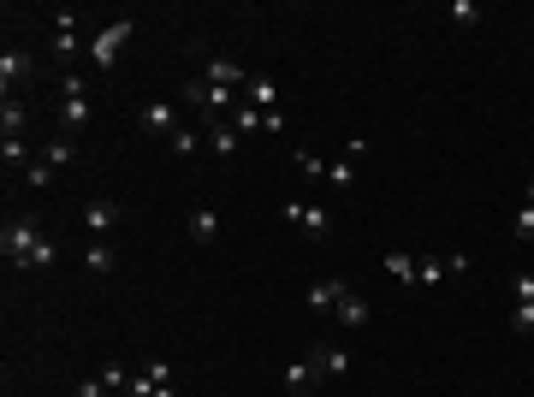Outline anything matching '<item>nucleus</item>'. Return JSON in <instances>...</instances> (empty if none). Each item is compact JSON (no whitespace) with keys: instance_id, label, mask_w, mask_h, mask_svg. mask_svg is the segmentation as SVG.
<instances>
[{"instance_id":"obj_21","label":"nucleus","mask_w":534,"mask_h":397,"mask_svg":"<svg viewBox=\"0 0 534 397\" xmlns=\"http://www.w3.org/2000/svg\"><path fill=\"white\" fill-rule=\"evenodd\" d=\"M315 379H321L315 362H291L285 368V392H315Z\"/></svg>"},{"instance_id":"obj_10","label":"nucleus","mask_w":534,"mask_h":397,"mask_svg":"<svg viewBox=\"0 0 534 397\" xmlns=\"http://www.w3.org/2000/svg\"><path fill=\"white\" fill-rule=\"evenodd\" d=\"M54 54L59 60L78 54V12H72V6H59V19H54Z\"/></svg>"},{"instance_id":"obj_24","label":"nucleus","mask_w":534,"mask_h":397,"mask_svg":"<svg viewBox=\"0 0 534 397\" xmlns=\"http://www.w3.org/2000/svg\"><path fill=\"white\" fill-rule=\"evenodd\" d=\"M166 149H173V155H202V131L197 125H178L173 137H166Z\"/></svg>"},{"instance_id":"obj_30","label":"nucleus","mask_w":534,"mask_h":397,"mask_svg":"<svg viewBox=\"0 0 534 397\" xmlns=\"http://www.w3.org/2000/svg\"><path fill=\"white\" fill-rule=\"evenodd\" d=\"M48 179H54V166H48V160H30V166H24V184H30V190H42Z\"/></svg>"},{"instance_id":"obj_31","label":"nucleus","mask_w":534,"mask_h":397,"mask_svg":"<svg viewBox=\"0 0 534 397\" xmlns=\"http://www.w3.org/2000/svg\"><path fill=\"white\" fill-rule=\"evenodd\" d=\"M511 332H522V338L534 332V302H516V315H511Z\"/></svg>"},{"instance_id":"obj_25","label":"nucleus","mask_w":534,"mask_h":397,"mask_svg":"<svg viewBox=\"0 0 534 397\" xmlns=\"http://www.w3.org/2000/svg\"><path fill=\"white\" fill-rule=\"evenodd\" d=\"M380 267H386L392 279H404V285H415V256H404V249H392V256L380 261Z\"/></svg>"},{"instance_id":"obj_36","label":"nucleus","mask_w":534,"mask_h":397,"mask_svg":"<svg viewBox=\"0 0 534 397\" xmlns=\"http://www.w3.org/2000/svg\"><path fill=\"white\" fill-rule=\"evenodd\" d=\"M149 397H178V392H173V386H155V392H149Z\"/></svg>"},{"instance_id":"obj_37","label":"nucleus","mask_w":534,"mask_h":397,"mask_svg":"<svg viewBox=\"0 0 534 397\" xmlns=\"http://www.w3.org/2000/svg\"><path fill=\"white\" fill-rule=\"evenodd\" d=\"M529 208H534V184H529Z\"/></svg>"},{"instance_id":"obj_14","label":"nucleus","mask_w":534,"mask_h":397,"mask_svg":"<svg viewBox=\"0 0 534 397\" xmlns=\"http://www.w3.org/2000/svg\"><path fill=\"white\" fill-rule=\"evenodd\" d=\"M244 101L261 107V113H279V83L274 78H250V83H244Z\"/></svg>"},{"instance_id":"obj_4","label":"nucleus","mask_w":534,"mask_h":397,"mask_svg":"<svg viewBox=\"0 0 534 397\" xmlns=\"http://www.w3.org/2000/svg\"><path fill=\"white\" fill-rule=\"evenodd\" d=\"M36 243H42V232L30 225V219H12V225L0 232V249H6V261H12V267H24V256H30Z\"/></svg>"},{"instance_id":"obj_6","label":"nucleus","mask_w":534,"mask_h":397,"mask_svg":"<svg viewBox=\"0 0 534 397\" xmlns=\"http://www.w3.org/2000/svg\"><path fill=\"white\" fill-rule=\"evenodd\" d=\"M309 362L321 368V379H344V374H351V350H338V344H315Z\"/></svg>"},{"instance_id":"obj_20","label":"nucleus","mask_w":534,"mask_h":397,"mask_svg":"<svg viewBox=\"0 0 534 397\" xmlns=\"http://www.w3.org/2000/svg\"><path fill=\"white\" fill-rule=\"evenodd\" d=\"M190 238L197 243H220V214L214 208H197V214H190Z\"/></svg>"},{"instance_id":"obj_7","label":"nucleus","mask_w":534,"mask_h":397,"mask_svg":"<svg viewBox=\"0 0 534 397\" xmlns=\"http://www.w3.org/2000/svg\"><path fill=\"white\" fill-rule=\"evenodd\" d=\"M202 78H208V83H220V89H244V83H250V72H244L237 60H226V54H214V60L202 65Z\"/></svg>"},{"instance_id":"obj_34","label":"nucleus","mask_w":534,"mask_h":397,"mask_svg":"<svg viewBox=\"0 0 534 397\" xmlns=\"http://www.w3.org/2000/svg\"><path fill=\"white\" fill-rule=\"evenodd\" d=\"M327 179H333L338 190H351V184H356V166H351V160H338V166H327Z\"/></svg>"},{"instance_id":"obj_17","label":"nucleus","mask_w":534,"mask_h":397,"mask_svg":"<svg viewBox=\"0 0 534 397\" xmlns=\"http://www.w3.org/2000/svg\"><path fill=\"white\" fill-rule=\"evenodd\" d=\"M113 267H119V256H113V249H107V243H89V249H83V273H96V279H107V273H113Z\"/></svg>"},{"instance_id":"obj_19","label":"nucleus","mask_w":534,"mask_h":397,"mask_svg":"<svg viewBox=\"0 0 534 397\" xmlns=\"http://www.w3.org/2000/svg\"><path fill=\"white\" fill-rule=\"evenodd\" d=\"M24 119H30V107H24L19 95H6V101H0V131H6V137H19Z\"/></svg>"},{"instance_id":"obj_16","label":"nucleus","mask_w":534,"mask_h":397,"mask_svg":"<svg viewBox=\"0 0 534 397\" xmlns=\"http://www.w3.org/2000/svg\"><path fill=\"white\" fill-rule=\"evenodd\" d=\"M83 225H89V232H113L119 225V202H89V208H83Z\"/></svg>"},{"instance_id":"obj_11","label":"nucleus","mask_w":534,"mask_h":397,"mask_svg":"<svg viewBox=\"0 0 534 397\" xmlns=\"http://www.w3.org/2000/svg\"><path fill=\"white\" fill-rule=\"evenodd\" d=\"M24 78H30V54H24V48H6V54H0V89L12 95Z\"/></svg>"},{"instance_id":"obj_12","label":"nucleus","mask_w":534,"mask_h":397,"mask_svg":"<svg viewBox=\"0 0 534 397\" xmlns=\"http://www.w3.org/2000/svg\"><path fill=\"white\" fill-rule=\"evenodd\" d=\"M237 149H244V137L232 131V119H214V125H208V155H214V160H232Z\"/></svg>"},{"instance_id":"obj_1","label":"nucleus","mask_w":534,"mask_h":397,"mask_svg":"<svg viewBox=\"0 0 534 397\" xmlns=\"http://www.w3.org/2000/svg\"><path fill=\"white\" fill-rule=\"evenodd\" d=\"M279 219H285V225H297L303 238H315V243L333 232V214H327V208H315V202H279Z\"/></svg>"},{"instance_id":"obj_5","label":"nucleus","mask_w":534,"mask_h":397,"mask_svg":"<svg viewBox=\"0 0 534 397\" xmlns=\"http://www.w3.org/2000/svg\"><path fill=\"white\" fill-rule=\"evenodd\" d=\"M59 125H66V137L89 125V89H83V78H66V107H59Z\"/></svg>"},{"instance_id":"obj_13","label":"nucleus","mask_w":534,"mask_h":397,"mask_svg":"<svg viewBox=\"0 0 534 397\" xmlns=\"http://www.w3.org/2000/svg\"><path fill=\"white\" fill-rule=\"evenodd\" d=\"M338 320H344V326H351V332H362V326H368V320H375V309H368V302L356 297V291H344V297H338V309H333Z\"/></svg>"},{"instance_id":"obj_23","label":"nucleus","mask_w":534,"mask_h":397,"mask_svg":"<svg viewBox=\"0 0 534 397\" xmlns=\"http://www.w3.org/2000/svg\"><path fill=\"white\" fill-rule=\"evenodd\" d=\"M42 160H48L54 172H66V166L78 160V142H72V137H54V142H48V149H42Z\"/></svg>"},{"instance_id":"obj_15","label":"nucleus","mask_w":534,"mask_h":397,"mask_svg":"<svg viewBox=\"0 0 534 397\" xmlns=\"http://www.w3.org/2000/svg\"><path fill=\"white\" fill-rule=\"evenodd\" d=\"M155 386H173V368H166V362H155V368H143V374H131V386H125V392H131V397H149Z\"/></svg>"},{"instance_id":"obj_9","label":"nucleus","mask_w":534,"mask_h":397,"mask_svg":"<svg viewBox=\"0 0 534 397\" xmlns=\"http://www.w3.org/2000/svg\"><path fill=\"white\" fill-rule=\"evenodd\" d=\"M137 125L149 131V137H173V131H178V113L166 107V101H149V107L137 113Z\"/></svg>"},{"instance_id":"obj_22","label":"nucleus","mask_w":534,"mask_h":397,"mask_svg":"<svg viewBox=\"0 0 534 397\" xmlns=\"http://www.w3.org/2000/svg\"><path fill=\"white\" fill-rule=\"evenodd\" d=\"M0 160H6V172H24V166H30V142L24 137H0Z\"/></svg>"},{"instance_id":"obj_33","label":"nucleus","mask_w":534,"mask_h":397,"mask_svg":"<svg viewBox=\"0 0 534 397\" xmlns=\"http://www.w3.org/2000/svg\"><path fill=\"white\" fill-rule=\"evenodd\" d=\"M439 279H445L439 261H415V285H439Z\"/></svg>"},{"instance_id":"obj_29","label":"nucleus","mask_w":534,"mask_h":397,"mask_svg":"<svg viewBox=\"0 0 534 397\" xmlns=\"http://www.w3.org/2000/svg\"><path fill=\"white\" fill-rule=\"evenodd\" d=\"M511 238L516 243H534V208H522V214L511 219Z\"/></svg>"},{"instance_id":"obj_32","label":"nucleus","mask_w":534,"mask_h":397,"mask_svg":"<svg viewBox=\"0 0 534 397\" xmlns=\"http://www.w3.org/2000/svg\"><path fill=\"white\" fill-rule=\"evenodd\" d=\"M511 297L516 302H534V273H511Z\"/></svg>"},{"instance_id":"obj_2","label":"nucleus","mask_w":534,"mask_h":397,"mask_svg":"<svg viewBox=\"0 0 534 397\" xmlns=\"http://www.w3.org/2000/svg\"><path fill=\"white\" fill-rule=\"evenodd\" d=\"M184 101H190V107H202V113H226V119L237 113V89H220V83H208V78H190V83H184Z\"/></svg>"},{"instance_id":"obj_35","label":"nucleus","mask_w":534,"mask_h":397,"mask_svg":"<svg viewBox=\"0 0 534 397\" xmlns=\"http://www.w3.org/2000/svg\"><path fill=\"white\" fill-rule=\"evenodd\" d=\"M72 397H107V379H101V374H89V379H83V386H78Z\"/></svg>"},{"instance_id":"obj_3","label":"nucleus","mask_w":534,"mask_h":397,"mask_svg":"<svg viewBox=\"0 0 534 397\" xmlns=\"http://www.w3.org/2000/svg\"><path fill=\"white\" fill-rule=\"evenodd\" d=\"M131 36H137V19H113V24H107V30H101L96 42H89V60H96L101 72H107V65L119 60V48H125Z\"/></svg>"},{"instance_id":"obj_18","label":"nucleus","mask_w":534,"mask_h":397,"mask_svg":"<svg viewBox=\"0 0 534 397\" xmlns=\"http://www.w3.org/2000/svg\"><path fill=\"white\" fill-rule=\"evenodd\" d=\"M232 131H237V137H256V131H267V113H261V107H250V101H237Z\"/></svg>"},{"instance_id":"obj_8","label":"nucleus","mask_w":534,"mask_h":397,"mask_svg":"<svg viewBox=\"0 0 534 397\" xmlns=\"http://www.w3.org/2000/svg\"><path fill=\"white\" fill-rule=\"evenodd\" d=\"M344 291H351V285H344V279H315V285H309V309H315V315H333L338 309V297H344Z\"/></svg>"},{"instance_id":"obj_28","label":"nucleus","mask_w":534,"mask_h":397,"mask_svg":"<svg viewBox=\"0 0 534 397\" xmlns=\"http://www.w3.org/2000/svg\"><path fill=\"white\" fill-rule=\"evenodd\" d=\"M297 172H303V179H327V160H315L309 149H297Z\"/></svg>"},{"instance_id":"obj_27","label":"nucleus","mask_w":534,"mask_h":397,"mask_svg":"<svg viewBox=\"0 0 534 397\" xmlns=\"http://www.w3.org/2000/svg\"><path fill=\"white\" fill-rule=\"evenodd\" d=\"M54 261H59V249H54V243H48V238H42L36 249L24 256V267H19V273H30V267H54Z\"/></svg>"},{"instance_id":"obj_26","label":"nucleus","mask_w":534,"mask_h":397,"mask_svg":"<svg viewBox=\"0 0 534 397\" xmlns=\"http://www.w3.org/2000/svg\"><path fill=\"white\" fill-rule=\"evenodd\" d=\"M445 19H452L457 30H469V24L481 19V0H452V6H445Z\"/></svg>"}]
</instances>
